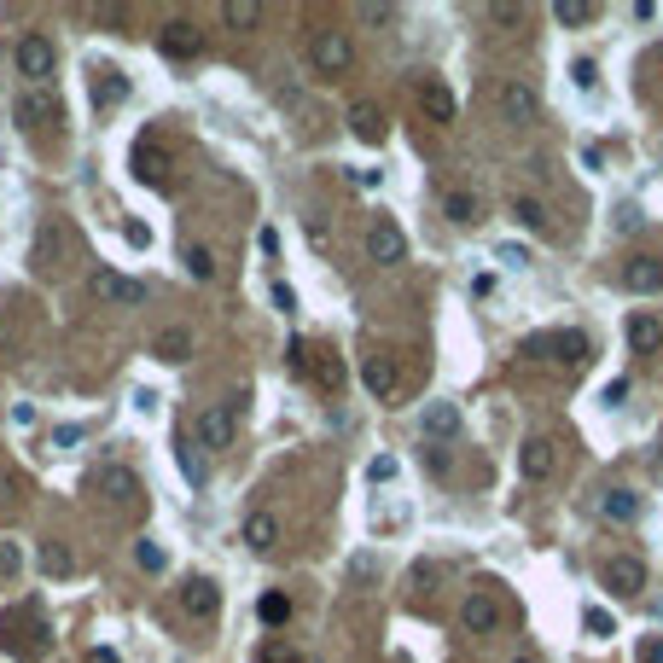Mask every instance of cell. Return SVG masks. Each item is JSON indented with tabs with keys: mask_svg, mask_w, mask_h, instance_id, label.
I'll return each instance as SVG.
<instances>
[{
	"mask_svg": "<svg viewBox=\"0 0 663 663\" xmlns=\"http://www.w3.org/2000/svg\"><path fill=\"white\" fill-rule=\"evenodd\" d=\"M12 65H18V76L29 88H47L58 70V47L47 36H18V47H12Z\"/></svg>",
	"mask_w": 663,
	"mask_h": 663,
	"instance_id": "1",
	"label": "cell"
},
{
	"mask_svg": "<svg viewBox=\"0 0 663 663\" xmlns=\"http://www.w3.org/2000/svg\"><path fill=\"white\" fill-rule=\"evenodd\" d=\"M495 105H500V122H512V129H535L542 122V93H535L530 82H500V93H495Z\"/></svg>",
	"mask_w": 663,
	"mask_h": 663,
	"instance_id": "2",
	"label": "cell"
},
{
	"mask_svg": "<svg viewBox=\"0 0 663 663\" xmlns=\"http://www.w3.org/2000/svg\"><path fill=\"white\" fill-rule=\"evenodd\" d=\"M530 355H547V361H559V367H582V361L594 355V343H588V332L559 326V332H547V338H535Z\"/></svg>",
	"mask_w": 663,
	"mask_h": 663,
	"instance_id": "3",
	"label": "cell"
},
{
	"mask_svg": "<svg viewBox=\"0 0 663 663\" xmlns=\"http://www.w3.org/2000/svg\"><path fill=\"white\" fill-rule=\"evenodd\" d=\"M309 65H314V76H343L355 65L350 36H343V29H321V36L309 41Z\"/></svg>",
	"mask_w": 663,
	"mask_h": 663,
	"instance_id": "4",
	"label": "cell"
},
{
	"mask_svg": "<svg viewBox=\"0 0 663 663\" xmlns=\"http://www.w3.org/2000/svg\"><path fill=\"white\" fill-rule=\"evenodd\" d=\"M367 262H378V268L407 262V233H402L390 216H373V221H367Z\"/></svg>",
	"mask_w": 663,
	"mask_h": 663,
	"instance_id": "5",
	"label": "cell"
},
{
	"mask_svg": "<svg viewBox=\"0 0 663 663\" xmlns=\"http://www.w3.org/2000/svg\"><path fill=\"white\" fill-rule=\"evenodd\" d=\"M12 117H18L24 129H47V122L65 117V105H58V93H53V88H24L18 100H12Z\"/></svg>",
	"mask_w": 663,
	"mask_h": 663,
	"instance_id": "6",
	"label": "cell"
},
{
	"mask_svg": "<svg viewBox=\"0 0 663 663\" xmlns=\"http://www.w3.org/2000/svg\"><path fill=\"white\" fill-rule=\"evenodd\" d=\"M88 291L100 297V303H122V309H140V303H146V286L129 279V274H117V268H100V274L88 279Z\"/></svg>",
	"mask_w": 663,
	"mask_h": 663,
	"instance_id": "7",
	"label": "cell"
},
{
	"mask_svg": "<svg viewBox=\"0 0 663 663\" xmlns=\"http://www.w3.org/2000/svg\"><path fill=\"white\" fill-rule=\"evenodd\" d=\"M233 431H239V414H233V402H216L198 414V442L204 448H233Z\"/></svg>",
	"mask_w": 663,
	"mask_h": 663,
	"instance_id": "8",
	"label": "cell"
},
{
	"mask_svg": "<svg viewBox=\"0 0 663 663\" xmlns=\"http://www.w3.org/2000/svg\"><path fill=\"white\" fill-rule=\"evenodd\" d=\"M175 599H181V611H186V617H198V623H210L216 611H221V588H216L210 576H186Z\"/></svg>",
	"mask_w": 663,
	"mask_h": 663,
	"instance_id": "9",
	"label": "cell"
},
{
	"mask_svg": "<svg viewBox=\"0 0 663 663\" xmlns=\"http://www.w3.org/2000/svg\"><path fill=\"white\" fill-rule=\"evenodd\" d=\"M599 582H605L611 594L635 599V594L646 588V564H640V559H623V552H617V559H605V564H599Z\"/></svg>",
	"mask_w": 663,
	"mask_h": 663,
	"instance_id": "10",
	"label": "cell"
},
{
	"mask_svg": "<svg viewBox=\"0 0 663 663\" xmlns=\"http://www.w3.org/2000/svg\"><path fill=\"white\" fill-rule=\"evenodd\" d=\"M414 93H419V110H425L431 122H454V117H460V105H454V88H448V82H437V76H419Z\"/></svg>",
	"mask_w": 663,
	"mask_h": 663,
	"instance_id": "11",
	"label": "cell"
},
{
	"mask_svg": "<svg viewBox=\"0 0 663 663\" xmlns=\"http://www.w3.org/2000/svg\"><path fill=\"white\" fill-rule=\"evenodd\" d=\"M361 384H367L378 402H390V396L402 390V373H396V361H390V355H361Z\"/></svg>",
	"mask_w": 663,
	"mask_h": 663,
	"instance_id": "12",
	"label": "cell"
},
{
	"mask_svg": "<svg viewBox=\"0 0 663 663\" xmlns=\"http://www.w3.org/2000/svg\"><path fill=\"white\" fill-rule=\"evenodd\" d=\"M460 623L471 628V635H489V628H500V599L489 588H471L466 605H460Z\"/></svg>",
	"mask_w": 663,
	"mask_h": 663,
	"instance_id": "13",
	"label": "cell"
},
{
	"mask_svg": "<svg viewBox=\"0 0 663 663\" xmlns=\"http://www.w3.org/2000/svg\"><path fill=\"white\" fill-rule=\"evenodd\" d=\"M157 47H163L169 58H198V53H204V29H198V24H186V18H175V24H163Z\"/></svg>",
	"mask_w": 663,
	"mask_h": 663,
	"instance_id": "14",
	"label": "cell"
},
{
	"mask_svg": "<svg viewBox=\"0 0 663 663\" xmlns=\"http://www.w3.org/2000/svg\"><path fill=\"white\" fill-rule=\"evenodd\" d=\"M628 350L635 355H658L663 350V321L658 314H646V309L628 314Z\"/></svg>",
	"mask_w": 663,
	"mask_h": 663,
	"instance_id": "15",
	"label": "cell"
},
{
	"mask_svg": "<svg viewBox=\"0 0 663 663\" xmlns=\"http://www.w3.org/2000/svg\"><path fill=\"white\" fill-rule=\"evenodd\" d=\"M239 535H245L250 552H274V547H279V518H274V512H250Z\"/></svg>",
	"mask_w": 663,
	"mask_h": 663,
	"instance_id": "16",
	"label": "cell"
},
{
	"mask_svg": "<svg viewBox=\"0 0 663 663\" xmlns=\"http://www.w3.org/2000/svg\"><path fill=\"white\" fill-rule=\"evenodd\" d=\"M442 216L460 221V227H478V221H483V198L471 193V186H454V193L442 198Z\"/></svg>",
	"mask_w": 663,
	"mask_h": 663,
	"instance_id": "17",
	"label": "cell"
},
{
	"mask_svg": "<svg viewBox=\"0 0 663 663\" xmlns=\"http://www.w3.org/2000/svg\"><path fill=\"white\" fill-rule=\"evenodd\" d=\"M599 518H611V524H635V518H640V495H635V489H605V495H599Z\"/></svg>",
	"mask_w": 663,
	"mask_h": 663,
	"instance_id": "18",
	"label": "cell"
},
{
	"mask_svg": "<svg viewBox=\"0 0 663 663\" xmlns=\"http://www.w3.org/2000/svg\"><path fill=\"white\" fill-rule=\"evenodd\" d=\"M303 378H314V384H321L326 396H338V390H343V361L332 355V350H314V355H309V373H303Z\"/></svg>",
	"mask_w": 663,
	"mask_h": 663,
	"instance_id": "19",
	"label": "cell"
},
{
	"mask_svg": "<svg viewBox=\"0 0 663 663\" xmlns=\"http://www.w3.org/2000/svg\"><path fill=\"white\" fill-rule=\"evenodd\" d=\"M350 134L367 140V146H378V140H384V110L367 105V100H355V105H350Z\"/></svg>",
	"mask_w": 663,
	"mask_h": 663,
	"instance_id": "20",
	"label": "cell"
},
{
	"mask_svg": "<svg viewBox=\"0 0 663 663\" xmlns=\"http://www.w3.org/2000/svg\"><path fill=\"white\" fill-rule=\"evenodd\" d=\"M623 286L628 291H663V268L652 257H635V262H623Z\"/></svg>",
	"mask_w": 663,
	"mask_h": 663,
	"instance_id": "21",
	"label": "cell"
},
{
	"mask_svg": "<svg viewBox=\"0 0 663 663\" xmlns=\"http://www.w3.org/2000/svg\"><path fill=\"white\" fill-rule=\"evenodd\" d=\"M518 466H524V478L542 483L547 471H552V442H547V437H530V442H524V454H518Z\"/></svg>",
	"mask_w": 663,
	"mask_h": 663,
	"instance_id": "22",
	"label": "cell"
},
{
	"mask_svg": "<svg viewBox=\"0 0 663 663\" xmlns=\"http://www.w3.org/2000/svg\"><path fill=\"white\" fill-rule=\"evenodd\" d=\"M152 350L163 355V361H186V355H193V332H186V326H163Z\"/></svg>",
	"mask_w": 663,
	"mask_h": 663,
	"instance_id": "23",
	"label": "cell"
},
{
	"mask_svg": "<svg viewBox=\"0 0 663 663\" xmlns=\"http://www.w3.org/2000/svg\"><path fill=\"white\" fill-rule=\"evenodd\" d=\"M425 431H431V437H454V431H460V407H454V402H431V407H425Z\"/></svg>",
	"mask_w": 663,
	"mask_h": 663,
	"instance_id": "24",
	"label": "cell"
},
{
	"mask_svg": "<svg viewBox=\"0 0 663 663\" xmlns=\"http://www.w3.org/2000/svg\"><path fill=\"white\" fill-rule=\"evenodd\" d=\"M221 24H227V29H257L262 24V6H257V0H227V6H221Z\"/></svg>",
	"mask_w": 663,
	"mask_h": 663,
	"instance_id": "25",
	"label": "cell"
},
{
	"mask_svg": "<svg viewBox=\"0 0 663 663\" xmlns=\"http://www.w3.org/2000/svg\"><path fill=\"white\" fill-rule=\"evenodd\" d=\"M100 483H105V489H110V495H117V500H122V507H134V495H140V483H134V471H129V466H110V471H105V478H100Z\"/></svg>",
	"mask_w": 663,
	"mask_h": 663,
	"instance_id": "26",
	"label": "cell"
},
{
	"mask_svg": "<svg viewBox=\"0 0 663 663\" xmlns=\"http://www.w3.org/2000/svg\"><path fill=\"white\" fill-rule=\"evenodd\" d=\"M552 24L582 29V24H594V6H588V0H559V6H552Z\"/></svg>",
	"mask_w": 663,
	"mask_h": 663,
	"instance_id": "27",
	"label": "cell"
},
{
	"mask_svg": "<svg viewBox=\"0 0 663 663\" xmlns=\"http://www.w3.org/2000/svg\"><path fill=\"white\" fill-rule=\"evenodd\" d=\"M186 274H193V279H216V250L210 245H186Z\"/></svg>",
	"mask_w": 663,
	"mask_h": 663,
	"instance_id": "28",
	"label": "cell"
},
{
	"mask_svg": "<svg viewBox=\"0 0 663 663\" xmlns=\"http://www.w3.org/2000/svg\"><path fill=\"white\" fill-rule=\"evenodd\" d=\"M257 617H262L268 628H279V623H286V617H291V599H286V594H262V605H257Z\"/></svg>",
	"mask_w": 663,
	"mask_h": 663,
	"instance_id": "29",
	"label": "cell"
},
{
	"mask_svg": "<svg viewBox=\"0 0 663 663\" xmlns=\"http://www.w3.org/2000/svg\"><path fill=\"white\" fill-rule=\"evenodd\" d=\"M512 216L524 221L530 233H547V210H542V204H535V198H512Z\"/></svg>",
	"mask_w": 663,
	"mask_h": 663,
	"instance_id": "30",
	"label": "cell"
},
{
	"mask_svg": "<svg viewBox=\"0 0 663 663\" xmlns=\"http://www.w3.org/2000/svg\"><path fill=\"white\" fill-rule=\"evenodd\" d=\"M93 100H100V105H122V100H129V82H122V76L110 70V76H100V88H93Z\"/></svg>",
	"mask_w": 663,
	"mask_h": 663,
	"instance_id": "31",
	"label": "cell"
},
{
	"mask_svg": "<svg viewBox=\"0 0 663 663\" xmlns=\"http://www.w3.org/2000/svg\"><path fill=\"white\" fill-rule=\"evenodd\" d=\"M41 564H47V571H53V576H70V571H76V552L53 542V547H41Z\"/></svg>",
	"mask_w": 663,
	"mask_h": 663,
	"instance_id": "32",
	"label": "cell"
},
{
	"mask_svg": "<svg viewBox=\"0 0 663 663\" xmlns=\"http://www.w3.org/2000/svg\"><path fill=\"white\" fill-rule=\"evenodd\" d=\"M257 663H297V652H291L286 640H262L257 646Z\"/></svg>",
	"mask_w": 663,
	"mask_h": 663,
	"instance_id": "33",
	"label": "cell"
},
{
	"mask_svg": "<svg viewBox=\"0 0 663 663\" xmlns=\"http://www.w3.org/2000/svg\"><path fill=\"white\" fill-rule=\"evenodd\" d=\"M588 635H594V640H611V635H617V617H611V611H594V605H588Z\"/></svg>",
	"mask_w": 663,
	"mask_h": 663,
	"instance_id": "34",
	"label": "cell"
},
{
	"mask_svg": "<svg viewBox=\"0 0 663 663\" xmlns=\"http://www.w3.org/2000/svg\"><path fill=\"white\" fill-rule=\"evenodd\" d=\"M134 559H140V571H163V547H157V542H140Z\"/></svg>",
	"mask_w": 663,
	"mask_h": 663,
	"instance_id": "35",
	"label": "cell"
},
{
	"mask_svg": "<svg viewBox=\"0 0 663 663\" xmlns=\"http://www.w3.org/2000/svg\"><path fill=\"white\" fill-rule=\"evenodd\" d=\"M175 454H181V471L193 483H204V466H198V454H193V442H175Z\"/></svg>",
	"mask_w": 663,
	"mask_h": 663,
	"instance_id": "36",
	"label": "cell"
},
{
	"mask_svg": "<svg viewBox=\"0 0 663 663\" xmlns=\"http://www.w3.org/2000/svg\"><path fill=\"white\" fill-rule=\"evenodd\" d=\"M82 437H88L82 425H58V431L47 437V448H70V442H82Z\"/></svg>",
	"mask_w": 663,
	"mask_h": 663,
	"instance_id": "37",
	"label": "cell"
},
{
	"mask_svg": "<svg viewBox=\"0 0 663 663\" xmlns=\"http://www.w3.org/2000/svg\"><path fill=\"white\" fill-rule=\"evenodd\" d=\"M495 262H507V268H530V250H524V245H500V250H495Z\"/></svg>",
	"mask_w": 663,
	"mask_h": 663,
	"instance_id": "38",
	"label": "cell"
},
{
	"mask_svg": "<svg viewBox=\"0 0 663 663\" xmlns=\"http://www.w3.org/2000/svg\"><path fill=\"white\" fill-rule=\"evenodd\" d=\"M635 663H663V635H646L640 640V658Z\"/></svg>",
	"mask_w": 663,
	"mask_h": 663,
	"instance_id": "39",
	"label": "cell"
},
{
	"mask_svg": "<svg viewBox=\"0 0 663 663\" xmlns=\"http://www.w3.org/2000/svg\"><path fill=\"white\" fill-rule=\"evenodd\" d=\"M18 547H12V542H0V576H18Z\"/></svg>",
	"mask_w": 663,
	"mask_h": 663,
	"instance_id": "40",
	"label": "cell"
},
{
	"mask_svg": "<svg viewBox=\"0 0 663 663\" xmlns=\"http://www.w3.org/2000/svg\"><path fill=\"white\" fill-rule=\"evenodd\" d=\"M437 576H442V564H419V571H414V588H419V594H431V582H437Z\"/></svg>",
	"mask_w": 663,
	"mask_h": 663,
	"instance_id": "41",
	"label": "cell"
},
{
	"mask_svg": "<svg viewBox=\"0 0 663 663\" xmlns=\"http://www.w3.org/2000/svg\"><path fill=\"white\" fill-rule=\"evenodd\" d=\"M361 18H367V24H390V18H396V6H378V0H373V6H361Z\"/></svg>",
	"mask_w": 663,
	"mask_h": 663,
	"instance_id": "42",
	"label": "cell"
},
{
	"mask_svg": "<svg viewBox=\"0 0 663 663\" xmlns=\"http://www.w3.org/2000/svg\"><path fill=\"white\" fill-rule=\"evenodd\" d=\"M367 471H373V483H384V478H396V460H390V454H378Z\"/></svg>",
	"mask_w": 663,
	"mask_h": 663,
	"instance_id": "43",
	"label": "cell"
},
{
	"mask_svg": "<svg viewBox=\"0 0 663 663\" xmlns=\"http://www.w3.org/2000/svg\"><path fill=\"white\" fill-rule=\"evenodd\" d=\"M628 402V384H623V378H617V384H605V407H623Z\"/></svg>",
	"mask_w": 663,
	"mask_h": 663,
	"instance_id": "44",
	"label": "cell"
},
{
	"mask_svg": "<svg viewBox=\"0 0 663 663\" xmlns=\"http://www.w3.org/2000/svg\"><path fill=\"white\" fill-rule=\"evenodd\" d=\"M274 309L291 314V309H297V291H291V286H274Z\"/></svg>",
	"mask_w": 663,
	"mask_h": 663,
	"instance_id": "45",
	"label": "cell"
},
{
	"mask_svg": "<svg viewBox=\"0 0 663 663\" xmlns=\"http://www.w3.org/2000/svg\"><path fill=\"white\" fill-rule=\"evenodd\" d=\"M88 663H122V658H117V646H93Z\"/></svg>",
	"mask_w": 663,
	"mask_h": 663,
	"instance_id": "46",
	"label": "cell"
},
{
	"mask_svg": "<svg viewBox=\"0 0 663 663\" xmlns=\"http://www.w3.org/2000/svg\"><path fill=\"white\" fill-rule=\"evenodd\" d=\"M518 663H530V658H518Z\"/></svg>",
	"mask_w": 663,
	"mask_h": 663,
	"instance_id": "47",
	"label": "cell"
}]
</instances>
